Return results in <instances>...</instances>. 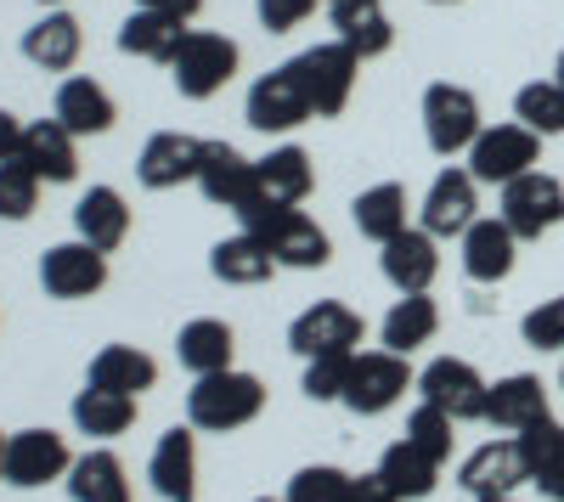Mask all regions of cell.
Wrapping results in <instances>:
<instances>
[{"label": "cell", "instance_id": "6da1fadb", "mask_svg": "<svg viewBox=\"0 0 564 502\" xmlns=\"http://www.w3.org/2000/svg\"><path fill=\"white\" fill-rule=\"evenodd\" d=\"M243 220V232L249 238H260L265 249H271V260L276 265H294V271H316V265H327L334 260V243H327V232L305 215V209H289V204H260V209H249V215H238Z\"/></svg>", "mask_w": 564, "mask_h": 502}, {"label": "cell", "instance_id": "7a4b0ae2", "mask_svg": "<svg viewBox=\"0 0 564 502\" xmlns=\"http://www.w3.org/2000/svg\"><path fill=\"white\" fill-rule=\"evenodd\" d=\"M265 413V384L254 373H209L186 390V424L193 429H209V435H226V429H243Z\"/></svg>", "mask_w": 564, "mask_h": 502}, {"label": "cell", "instance_id": "3957f363", "mask_svg": "<svg viewBox=\"0 0 564 502\" xmlns=\"http://www.w3.org/2000/svg\"><path fill=\"white\" fill-rule=\"evenodd\" d=\"M231 74H238V40L209 34V29H186L181 52L170 63V79H175L181 97L186 102H209Z\"/></svg>", "mask_w": 564, "mask_h": 502}, {"label": "cell", "instance_id": "277c9868", "mask_svg": "<svg viewBox=\"0 0 564 502\" xmlns=\"http://www.w3.org/2000/svg\"><path fill=\"white\" fill-rule=\"evenodd\" d=\"M480 102H475V90H463V85H430L423 90V135H430V148L441 159H457L480 142Z\"/></svg>", "mask_w": 564, "mask_h": 502}, {"label": "cell", "instance_id": "5b68a950", "mask_svg": "<svg viewBox=\"0 0 564 502\" xmlns=\"http://www.w3.org/2000/svg\"><path fill=\"white\" fill-rule=\"evenodd\" d=\"M243 119L254 124V130H300L305 119H316V108H311V90H305V74H300V63H282V68H271V74H260L254 85H249V102H243Z\"/></svg>", "mask_w": 564, "mask_h": 502}, {"label": "cell", "instance_id": "8992f818", "mask_svg": "<svg viewBox=\"0 0 564 502\" xmlns=\"http://www.w3.org/2000/svg\"><path fill=\"white\" fill-rule=\"evenodd\" d=\"M542 159V135L525 130V124H491L480 130V142L468 148V175L480 181V187H508V181H520L525 170H536Z\"/></svg>", "mask_w": 564, "mask_h": 502}, {"label": "cell", "instance_id": "52a82bcc", "mask_svg": "<svg viewBox=\"0 0 564 502\" xmlns=\"http://www.w3.org/2000/svg\"><path fill=\"white\" fill-rule=\"evenodd\" d=\"M406 384H417L412 368H406V356H395V350H356L350 384H345V406L356 418H379V413H390V406L406 395Z\"/></svg>", "mask_w": 564, "mask_h": 502}, {"label": "cell", "instance_id": "ba28073f", "mask_svg": "<svg viewBox=\"0 0 564 502\" xmlns=\"http://www.w3.org/2000/svg\"><path fill=\"white\" fill-rule=\"evenodd\" d=\"M361 339H367V323L339 299H316L311 310H300L289 323V345L305 361H316V356H356Z\"/></svg>", "mask_w": 564, "mask_h": 502}, {"label": "cell", "instance_id": "9c48e42d", "mask_svg": "<svg viewBox=\"0 0 564 502\" xmlns=\"http://www.w3.org/2000/svg\"><path fill=\"white\" fill-rule=\"evenodd\" d=\"M294 63H300V74H305V90H311L316 119H334V113L350 108V90H356V68H361V57L350 52L345 40L311 45V52H300Z\"/></svg>", "mask_w": 564, "mask_h": 502}, {"label": "cell", "instance_id": "30bf717a", "mask_svg": "<svg viewBox=\"0 0 564 502\" xmlns=\"http://www.w3.org/2000/svg\"><path fill=\"white\" fill-rule=\"evenodd\" d=\"M502 220H508V232L520 243L553 232V226L564 220V187L553 175H542V170H525L520 181L502 187Z\"/></svg>", "mask_w": 564, "mask_h": 502}, {"label": "cell", "instance_id": "8fae6325", "mask_svg": "<svg viewBox=\"0 0 564 502\" xmlns=\"http://www.w3.org/2000/svg\"><path fill=\"white\" fill-rule=\"evenodd\" d=\"M486 379L468 368V361H457V356H435L430 368L417 373V395L430 401V406H441L446 418H457V424H475V418H486Z\"/></svg>", "mask_w": 564, "mask_h": 502}, {"label": "cell", "instance_id": "7c38bea8", "mask_svg": "<svg viewBox=\"0 0 564 502\" xmlns=\"http://www.w3.org/2000/svg\"><path fill=\"white\" fill-rule=\"evenodd\" d=\"M198 187L209 204L231 209V215H249L260 204V175H254V159H243L231 142H204V159H198Z\"/></svg>", "mask_w": 564, "mask_h": 502}, {"label": "cell", "instance_id": "4fadbf2b", "mask_svg": "<svg viewBox=\"0 0 564 502\" xmlns=\"http://www.w3.org/2000/svg\"><path fill=\"white\" fill-rule=\"evenodd\" d=\"M74 469L68 458V440L57 429H18L7 435V485L34 491V485H52Z\"/></svg>", "mask_w": 564, "mask_h": 502}, {"label": "cell", "instance_id": "5bb4252c", "mask_svg": "<svg viewBox=\"0 0 564 502\" xmlns=\"http://www.w3.org/2000/svg\"><path fill=\"white\" fill-rule=\"evenodd\" d=\"M480 181L468 175V170H441L430 181V193H423V232L430 238H463L468 226L480 220Z\"/></svg>", "mask_w": 564, "mask_h": 502}, {"label": "cell", "instance_id": "9a60e30c", "mask_svg": "<svg viewBox=\"0 0 564 502\" xmlns=\"http://www.w3.org/2000/svg\"><path fill=\"white\" fill-rule=\"evenodd\" d=\"M102 283H108V254L79 243V238L40 254V288L52 299H90Z\"/></svg>", "mask_w": 564, "mask_h": 502}, {"label": "cell", "instance_id": "2e32d148", "mask_svg": "<svg viewBox=\"0 0 564 502\" xmlns=\"http://www.w3.org/2000/svg\"><path fill=\"white\" fill-rule=\"evenodd\" d=\"M198 159H204V142H193L181 130H159V135H148V148L135 159V181L148 193H170L181 181H198Z\"/></svg>", "mask_w": 564, "mask_h": 502}, {"label": "cell", "instance_id": "e0dca14e", "mask_svg": "<svg viewBox=\"0 0 564 502\" xmlns=\"http://www.w3.org/2000/svg\"><path fill=\"white\" fill-rule=\"evenodd\" d=\"M531 480V469H525V458H520V440H486V446H475L463 458V469H457V485L468 491V496H508L513 485H525Z\"/></svg>", "mask_w": 564, "mask_h": 502}, {"label": "cell", "instance_id": "ac0fdd59", "mask_svg": "<svg viewBox=\"0 0 564 502\" xmlns=\"http://www.w3.org/2000/svg\"><path fill=\"white\" fill-rule=\"evenodd\" d=\"M513 260H520V238L508 232L502 215H480L463 232V277L468 283H502Z\"/></svg>", "mask_w": 564, "mask_h": 502}, {"label": "cell", "instance_id": "d6986e66", "mask_svg": "<svg viewBox=\"0 0 564 502\" xmlns=\"http://www.w3.org/2000/svg\"><path fill=\"white\" fill-rule=\"evenodd\" d=\"M542 418H547V384L536 373H508V379H497L486 390V418L480 424L520 435V429H531Z\"/></svg>", "mask_w": 564, "mask_h": 502}, {"label": "cell", "instance_id": "ffe728a7", "mask_svg": "<svg viewBox=\"0 0 564 502\" xmlns=\"http://www.w3.org/2000/svg\"><path fill=\"white\" fill-rule=\"evenodd\" d=\"M148 480L164 502H198V446H193V429H164V440L153 446V463H148Z\"/></svg>", "mask_w": 564, "mask_h": 502}, {"label": "cell", "instance_id": "44dd1931", "mask_svg": "<svg viewBox=\"0 0 564 502\" xmlns=\"http://www.w3.org/2000/svg\"><path fill=\"white\" fill-rule=\"evenodd\" d=\"M379 265H384L390 288H401V294H430L435 271H441V249H435V238L423 232V226H406L401 238L384 243Z\"/></svg>", "mask_w": 564, "mask_h": 502}, {"label": "cell", "instance_id": "7402d4cb", "mask_svg": "<svg viewBox=\"0 0 564 502\" xmlns=\"http://www.w3.org/2000/svg\"><path fill=\"white\" fill-rule=\"evenodd\" d=\"M74 142H79V135L63 130L57 119H34V124H23V153H18V159H23L40 181L63 187V181L79 175V153H74Z\"/></svg>", "mask_w": 564, "mask_h": 502}, {"label": "cell", "instance_id": "603a6c76", "mask_svg": "<svg viewBox=\"0 0 564 502\" xmlns=\"http://www.w3.org/2000/svg\"><path fill=\"white\" fill-rule=\"evenodd\" d=\"M327 18H334L339 40L367 63V57H384L395 45V29L384 18V0H327Z\"/></svg>", "mask_w": 564, "mask_h": 502}, {"label": "cell", "instance_id": "cb8c5ba5", "mask_svg": "<svg viewBox=\"0 0 564 502\" xmlns=\"http://www.w3.org/2000/svg\"><path fill=\"white\" fill-rule=\"evenodd\" d=\"M254 175H260V204L300 209L311 198V187H316V170H311V153L305 148H271L265 159H254Z\"/></svg>", "mask_w": 564, "mask_h": 502}, {"label": "cell", "instance_id": "d4e9b609", "mask_svg": "<svg viewBox=\"0 0 564 502\" xmlns=\"http://www.w3.org/2000/svg\"><path fill=\"white\" fill-rule=\"evenodd\" d=\"M90 390H113V395H141L159 384V361L135 345H102L90 356V373H85Z\"/></svg>", "mask_w": 564, "mask_h": 502}, {"label": "cell", "instance_id": "484cf974", "mask_svg": "<svg viewBox=\"0 0 564 502\" xmlns=\"http://www.w3.org/2000/svg\"><path fill=\"white\" fill-rule=\"evenodd\" d=\"M52 119H57L63 130H74V135H102V130H113L119 108H113V97H108L97 79L74 74V79L57 85V108H52Z\"/></svg>", "mask_w": 564, "mask_h": 502}, {"label": "cell", "instance_id": "4316f807", "mask_svg": "<svg viewBox=\"0 0 564 502\" xmlns=\"http://www.w3.org/2000/svg\"><path fill=\"white\" fill-rule=\"evenodd\" d=\"M74 232H79V243L113 254V249L130 238V209H124V198H119L113 187H90V193L74 204Z\"/></svg>", "mask_w": 564, "mask_h": 502}, {"label": "cell", "instance_id": "83f0119b", "mask_svg": "<svg viewBox=\"0 0 564 502\" xmlns=\"http://www.w3.org/2000/svg\"><path fill=\"white\" fill-rule=\"evenodd\" d=\"M231 350H238V339H231V328L215 323V316H198V323H186L175 334V356H181V368L193 373V379L226 373L231 368Z\"/></svg>", "mask_w": 564, "mask_h": 502}, {"label": "cell", "instance_id": "f1b7e54d", "mask_svg": "<svg viewBox=\"0 0 564 502\" xmlns=\"http://www.w3.org/2000/svg\"><path fill=\"white\" fill-rule=\"evenodd\" d=\"M441 334V305L430 299V294H401L395 305H390V316L379 323V339H384V350H395V356H412L417 345H430Z\"/></svg>", "mask_w": 564, "mask_h": 502}, {"label": "cell", "instance_id": "f546056e", "mask_svg": "<svg viewBox=\"0 0 564 502\" xmlns=\"http://www.w3.org/2000/svg\"><path fill=\"white\" fill-rule=\"evenodd\" d=\"M79 45H85V34H79V23H74L68 12H45V18L23 34V57H29L34 68H45V74H63V68L79 63Z\"/></svg>", "mask_w": 564, "mask_h": 502}, {"label": "cell", "instance_id": "4dcf8cb0", "mask_svg": "<svg viewBox=\"0 0 564 502\" xmlns=\"http://www.w3.org/2000/svg\"><path fill=\"white\" fill-rule=\"evenodd\" d=\"M350 220H356V232L372 238V243H390L406 232V187L401 181H379V187H367L356 204H350Z\"/></svg>", "mask_w": 564, "mask_h": 502}, {"label": "cell", "instance_id": "1f68e13d", "mask_svg": "<svg viewBox=\"0 0 564 502\" xmlns=\"http://www.w3.org/2000/svg\"><path fill=\"white\" fill-rule=\"evenodd\" d=\"M181 40H186L181 18L141 12V7H135V12L124 18V29H119V52H124V57H148V63H175Z\"/></svg>", "mask_w": 564, "mask_h": 502}, {"label": "cell", "instance_id": "d6a6232c", "mask_svg": "<svg viewBox=\"0 0 564 502\" xmlns=\"http://www.w3.org/2000/svg\"><path fill=\"white\" fill-rule=\"evenodd\" d=\"M68 496L74 502H130V480H124V463L113 458V451H85V458H74L68 469Z\"/></svg>", "mask_w": 564, "mask_h": 502}, {"label": "cell", "instance_id": "836d02e7", "mask_svg": "<svg viewBox=\"0 0 564 502\" xmlns=\"http://www.w3.org/2000/svg\"><path fill=\"white\" fill-rule=\"evenodd\" d=\"M379 474H384V485H390L401 502H423V496L435 491V480H441V463H435V458H423V451L401 435L395 446H384Z\"/></svg>", "mask_w": 564, "mask_h": 502}, {"label": "cell", "instance_id": "e575fe53", "mask_svg": "<svg viewBox=\"0 0 564 502\" xmlns=\"http://www.w3.org/2000/svg\"><path fill=\"white\" fill-rule=\"evenodd\" d=\"M209 271L220 283H238V288H260L271 271H276V260H271V249L260 243V238H249V232H238V238H226V243H215L209 249Z\"/></svg>", "mask_w": 564, "mask_h": 502}, {"label": "cell", "instance_id": "d590c367", "mask_svg": "<svg viewBox=\"0 0 564 502\" xmlns=\"http://www.w3.org/2000/svg\"><path fill=\"white\" fill-rule=\"evenodd\" d=\"M74 429L79 435H97V440H113V435H124L130 424H135V395H113V390H79L74 395Z\"/></svg>", "mask_w": 564, "mask_h": 502}, {"label": "cell", "instance_id": "8d00e7d4", "mask_svg": "<svg viewBox=\"0 0 564 502\" xmlns=\"http://www.w3.org/2000/svg\"><path fill=\"white\" fill-rule=\"evenodd\" d=\"M513 119L536 135H564V90L553 79H531L520 85V97H513Z\"/></svg>", "mask_w": 564, "mask_h": 502}, {"label": "cell", "instance_id": "74e56055", "mask_svg": "<svg viewBox=\"0 0 564 502\" xmlns=\"http://www.w3.org/2000/svg\"><path fill=\"white\" fill-rule=\"evenodd\" d=\"M452 424L457 418H446L441 406H430V401H417V413L406 418V440L423 451V458H435V463H446L452 458Z\"/></svg>", "mask_w": 564, "mask_h": 502}, {"label": "cell", "instance_id": "f35d334b", "mask_svg": "<svg viewBox=\"0 0 564 502\" xmlns=\"http://www.w3.org/2000/svg\"><path fill=\"white\" fill-rule=\"evenodd\" d=\"M40 204V175L12 159V164H0V220H29Z\"/></svg>", "mask_w": 564, "mask_h": 502}, {"label": "cell", "instance_id": "ab89813d", "mask_svg": "<svg viewBox=\"0 0 564 502\" xmlns=\"http://www.w3.org/2000/svg\"><path fill=\"white\" fill-rule=\"evenodd\" d=\"M350 496V474L334 463H305L289 480V502H345Z\"/></svg>", "mask_w": 564, "mask_h": 502}, {"label": "cell", "instance_id": "60d3db41", "mask_svg": "<svg viewBox=\"0 0 564 502\" xmlns=\"http://www.w3.org/2000/svg\"><path fill=\"white\" fill-rule=\"evenodd\" d=\"M520 334H525L531 350H564V294H553V299H542L536 310H525Z\"/></svg>", "mask_w": 564, "mask_h": 502}, {"label": "cell", "instance_id": "b9f144b4", "mask_svg": "<svg viewBox=\"0 0 564 502\" xmlns=\"http://www.w3.org/2000/svg\"><path fill=\"white\" fill-rule=\"evenodd\" d=\"M350 361H356V356H316L311 368H305V395H311V401H345Z\"/></svg>", "mask_w": 564, "mask_h": 502}, {"label": "cell", "instance_id": "7bdbcfd3", "mask_svg": "<svg viewBox=\"0 0 564 502\" xmlns=\"http://www.w3.org/2000/svg\"><path fill=\"white\" fill-rule=\"evenodd\" d=\"M254 12H260V23L271 34H289V29H300L316 12V0H254Z\"/></svg>", "mask_w": 564, "mask_h": 502}, {"label": "cell", "instance_id": "ee69618b", "mask_svg": "<svg viewBox=\"0 0 564 502\" xmlns=\"http://www.w3.org/2000/svg\"><path fill=\"white\" fill-rule=\"evenodd\" d=\"M531 485L542 491V496H553V502H564V440L547 451V463L531 474Z\"/></svg>", "mask_w": 564, "mask_h": 502}, {"label": "cell", "instance_id": "f6af8a7d", "mask_svg": "<svg viewBox=\"0 0 564 502\" xmlns=\"http://www.w3.org/2000/svg\"><path fill=\"white\" fill-rule=\"evenodd\" d=\"M345 502H401L390 485H384V474L372 469V474H350V496Z\"/></svg>", "mask_w": 564, "mask_h": 502}, {"label": "cell", "instance_id": "bcb514c9", "mask_svg": "<svg viewBox=\"0 0 564 502\" xmlns=\"http://www.w3.org/2000/svg\"><path fill=\"white\" fill-rule=\"evenodd\" d=\"M141 12H164V18H181V23H193L204 12V0H135Z\"/></svg>", "mask_w": 564, "mask_h": 502}, {"label": "cell", "instance_id": "7dc6e473", "mask_svg": "<svg viewBox=\"0 0 564 502\" xmlns=\"http://www.w3.org/2000/svg\"><path fill=\"white\" fill-rule=\"evenodd\" d=\"M18 153H23V124L0 108V164H12Z\"/></svg>", "mask_w": 564, "mask_h": 502}, {"label": "cell", "instance_id": "c3c4849f", "mask_svg": "<svg viewBox=\"0 0 564 502\" xmlns=\"http://www.w3.org/2000/svg\"><path fill=\"white\" fill-rule=\"evenodd\" d=\"M553 85L564 90V52H558V63H553Z\"/></svg>", "mask_w": 564, "mask_h": 502}, {"label": "cell", "instance_id": "681fc988", "mask_svg": "<svg viewBox=\"0 0 564 502\" xmlns=\"http://www.w3.org/2000/svg\"><path fill=\"white\" fill-rule=\"evenodd\" d=\"M0 480H7V435H0Z\"/></svg>", "mask_w": 564, "mask_h": 502}, {"label": "cell", "instance_id": "f907efd6", "mask_svg": "<svg viewBox=\"0 0 564 502\" xmlns=\"http://www.w3.org/2000/svg\"><path fill=\"white\" fill-rule=\"evenodd\" d=\"M480 502H520V496H513V491H508V496H480Z\"/></svg>", "mask_w": 564, "mask_h": 502}, {"label": "cell", "instance_id": "816d5d0a", "mask_svg": "<svg viewBox=\"0 0 564 502\" xmlns=\"http://www.w3.org/2000/svg\"><path fill=\"white\" fill-rule=\"evenodd\" d=\"M254 502H289V496H254Z\"/></svg>", "mask_w": 564, "mask_h": 502}, {"label": "cell", "instance_id": "f5cc1de1", "mask_svg": "<svg viewBox=\"0 0 564 502\" xmlns=\"http://www.w3.org/2000/svg\"><path fill=\"white\" fill-rule=\"evenodd\" d=\"M40 7H63V0H40Z\"/></svg>", "mask_w": 564, "mask_h": 502}, {"label": "cell", "instance_id": "db71d44e", "mask_svg": "<svg viewBox=\"0 0 564 502\" xmlns=\"http://www.w3.org/2000/svg\"><path fill=\"white\" fill-rule=\"evenodd\" d=\"M558 384H564V361H558Z\"/></svg>", "mask_w": 564, "mask_h": 502}, {"label": "cell", "instance_id": "11a10c76", "mask_svg": "<svg viewBox=\"0 0 564 502\" xmlns=\"http://www.w3.org/2000/svg\"><path fill=\"white\" fill-rule=\"evenodd\" d=\"M435 7H452V0H435Z\"/></svg>", "mask_w": 564, "mask_h": 502}]
</instances>
